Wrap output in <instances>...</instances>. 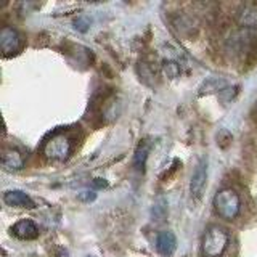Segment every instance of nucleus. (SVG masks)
Returning a JSON list of instances; mask_svg holds the SVG:
<instances>
[{
  "label": "nucleus",
  "instance_id": "obj_15",
  "mask_svg": "<svg viewBox=\"0 0 257 257\" xmlns=\"http://www.w3.org/2000/svg\"><path fill=\"white\" fill-rule=\"evenodd\" d=\"M93 185H95L96 188H104V187L108 185V182L104 180V179H95V180H93Z\"/></svg>",
  "mask_w": 257,
  "mask_h": 257
},
{
  "label": "nucleus",
  "instance_id": "obj_12",
  "mask_svg": "<svg viewBox=\"0 0 257 257\" xmlns=\"http://www.w3.org/2000/svg\"><path fill=\"white\" fill-rule=\"evenodd\" d=\"M179 72H180V68H179V64L174 63V61H164V74L167 77H177L179 76Z\"/></svg>",
  "mask_w": 257,
  "mask_h": 257
},
{
  "label": "nucleus",
  "instance_id": "obj_10",
  "mask_svg": "<svg viewBox=\"0 0 257 257\" xmlns=\"http://www.w3.org/2000/svg\"><path fill=\"white\" fill-rule=\"evenodd\" d=\"M147 159H148V147L147 145H142L139 147V150L135 151L134 156V166L137 171H145V166H147Z\"/></svg>",
  "mask_w": 257,
  "mask_h": 257
},
{
  "label": "nucleus",
  "instance_id": "obj_9",
  "mask_svg": "<svg viewBox=\"0 0 257 257\" xmlns=\"http://www.w3.org/2000/svg\"><path fill=\"white\" fill-rule=\"evenodd\" d=\"M4 201L8 204V206H13V207H28V209H32L36 204L32 198L28 195V193L24 191H20V190H10L7 191L4 195Z\"/></svg>",
  "mask_w": 257,
  "mask_h": 257
},
{
  "label": "nucleus",
  "instance_id": "obj_6",
  "mask_svg": "<svg viewBox=\"0 0 257 257\" xmlns=\"http://www.w3.org/2000/svg\"><path fill=\"white\" fill-rule=\"evenodd\" d=\"M12 233L20 239H34L39 236V227L31 219H23L13 225Z\"/></svg>",
  "mask_w": 257,
  "mask_h": 257
},
{
  "label": "nucleus",
  "instance_id": "obj_2",
  "mask_svg": "<svg viewBox=\"0 0 257 257\" xmlns=\"http://www.w3.org/2000/svg\"><path fill=\"white\" fill-rule=\"evenodd\" d=\"M215 212L225 220H235L241 211L239 195L231 188H222L214 196Z\"/></svg>",
  "mask_w": 257,
  "mask_h": 257
},
{
  "label": "nucleus",
  "instance_id": "obj_11",
  "mask_svg": "<svg viewBox=\"0 0 257 257\" xmlns=\"http://www.w3.org/2000/svg\"><path fill=\"white\" fill-rule=\"evenodd\" d=\"M239 23L246 28H254L257 26V12L251 10V8H244L239 15Z\"/></svg>",
  "mask_w": 257,
  "mask_h": 257
},
{
  "label": "nucleus",
  "instance_id": "obj_7",
  "mask_svg": "<svg viewBox=\"0 0 257 257\" xmlns=\"http://www.w3.org/2000/svg\"><path fill=\"white\" fill-rule=\"evenodd\" d=\"M2 166L5 171H21L24 167V156L16 148H5L2 153Z\"/></svg>",
  "mask_w": 257,
  "mask_h": 257
},
{
  "label": "nucleus",
  "instance_id": "obj_3",
  "mask_svg": "<svg viewBox=\"0 0 257 257\" xmlns=\"http://www.w3.org/2000/svg\"><path fill=\"white\" fill-rule=\"evenodd\" d=\"M44 156L52 161H64L72 153V142L68 135L55 134L44 143Z\"/></svg>",
  "mask_w": 257,
  "mask_h": 257
},
{
  "label": "nucleus",
  "instance_id": "obj_5",
  "mask_svg": "<svg viewBox=\"0 0 257 257\" xmlns=\"http://www.w3.org/2000/svg\"><path fill=\"white\" fill-rule=\"evenodd\" d=\"M207 183V158H201L190 180V193L193 198H201Z\"/></svg>",
  "mask_w": 257,
  "mask_h": 257
},
{
  "label": "nucleus",
  "instance_id": "obj_1",
  "mask_svg": "<svg viewBox=\"0 0 257 257\" xmlns=\"http://www.w3.org/2000/svg\"><path fill=\"white\" fill-rule=\"evenodd\" d=\"M230 236L227 230L219 225H211L203 236V243H201V251L204 257H220L223 251L228 246Z\"/></svg>",
  "mask_w": 257,
  "mask_h": 257
},
{
  "label": "nucleus",
  "instance_id": "obj_8",
  "mask_svg": "<svg viewBox=\"0 0 257 257\" xmlns=\"http://www.w3.org/2000/svg\"><path fill=\"white\" fill-rule=\"evenodd\" d=\"M156 249L161 255L169 257L177 249V238L172 231H161L156 238Z\"/></svg>",
  "mask_w": 257,
  "mask_h": 257
},
{
  "label": "nucleus",
  "instance_id": "obj_4",
  "mask_svg": "<svg viewBox=\"0 0 257 257\" xmlns=\"http://www.w3.org/2000/svg\"><path fill=\"white\" fill-rule=\"evenodd\" d=\"M23 48V37L15 28L5 26L0 31V52L4 56H13Z\"/></svg>",
  "mask_w": 257,
  "mask_h": 257
},
{
  "label": "nucleus",
  "instance_id": "obj_13",
  "mask_svg": "<svg viewBox=\"0 0 257 257\" xmlns=\"http://www.w3.org/2000/svg\"><path fill=\"white\" fill-rule=\"evenodd\" d=\"M80 201H84V203H90V201H93L95 198H96V193L95 191H88V190H85V191H82V193H79V196H77Z\"/></svg>",
  "mask_w": 257,
  "mask_h": 257
},
{
  "label": "nucleus",
  "instance_id": "obj_14",
  "mask_svg": "<svg viewBox=\"0 0 257 257\" xmlns=\"http://www.w3.org/2000/svg\"><path fill=\"white\" fill-rule=\"evenodd\" d=\"M74 24H76V29H79V31H87V21H85V20L80 18V20H77Z\"/></svg>",
  "mask_w": 257,
  "mask_h": 257
}]
</instances>
